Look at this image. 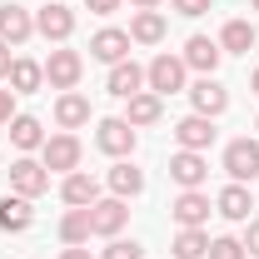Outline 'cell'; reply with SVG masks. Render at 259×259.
I'll use <instances>...</instances> for the list:
<instances>
[{
    "instance_id": "9c48e42d",
    "label": "cell",
    "mask_w": 259,
    "mask_h": 259,
    "mask_svg": "<svg viewBox=\"0 0 259 259\" xmlns=\"http://www.w3.org/2000/svg\"><path fill=\"white\" fill-rule=\"evenodd\" d=\"M125 225H130V204H125V199H115V194H110V199H95V204H90V234L115 239Z\"/></svg>"
},
{
    "instance_id": "484cf974",
    "label": "cell",
    "mask_w": 259,
    "mask_h": 259,
    "mask_svg": "<svg viewBox=\"0 0 259 259\" xmlns=\"http://www.w3.org/2000/svg\"><path fill=\"white\" fill-rule=\"evenodd\" d=\"M10 145H15L20 155L40 150V145H45V125H40L35 115H15V120H10Z\"/></svg>"
},
{
    "instance_id": "52a82bcc",
    "label": "cell",
    "mask_w": 259,
    "mask_h": 259,
    "mask_svg": "<svg viewBox=\"0 0 259 259\" xmlns=\"http://www.w3.org/2000/svg\"><path fill=\"white\" fill-rule=\"evenodd\" d=\"M50 190V169L30 155H20V160L10 164V194H25V199H40V194Z\"/></svg>"
},
{
    "instance_id": "7a4b0ae2",
    "label": "cell",
    "mask_w": 259,
    "mask_h": 259,
    "mask_svg": "<svg viewBox=\"0 0 259 259\" xmlns=\"http://www.w3.org/2000/svg\"><path fill=\"white\" fill-rule=\"evenodd\" d=\"M80 155H85V145L60 130V135H45V145H40V164L50 169V175H75L80 169Z\"/></svg>"
},
{
    "instance_id": "83f0119b",
    "label": "cell",
    "mask_w": 259,
    "mask_h": 259,
    "mask_svg": "<svg viewBox=\"0 0 259 259\" xmlns=\"http://www.w3.org/2000/svg\"><path fill=\"white\" fill-rule=\"evenodd\" d=\"M60 239L65 244H90V209H70L60 220Z\"/></svg>"
},
{
    "instance_id": "603a6c76",
    "label": "cell",
    "mask_w": 259,
    "mask_h": 259,
    "mask_svg": "<svg viewBox=\"0 0 259 259\" xmlns=\"http://www.w3.org/2000/svg\"><path fill=\"white\" fill-rule=\"evenodd\" d=\"M160 115H164V100L155 95V90H140V95L125 100V120L135 130H140V125H160Z\"/></svg>"
},
{
    "instance_id": "f35d334b",
    "label": "cell",
    "mask_w": 259,
    "mask_h": 259,
    "mask_svg": "<svg viewBox=\"0 0 259 259\" xmlns=\"http://www.w3.org/2000/svg\"><path fill=\"white\" fill-rule=\"evenodd\" d=\"M249 10H254V15H259V0H249Z\"/></svg>"
},
{
    "instance_id": "4316f807",
    "label": "cell",
    "mask_w": 259,
    "mask_h": 259,
    "mask_svg": "<svg viewBox=\"0 0 259 259\" xmlns=\"http://www.w3.org/2000/svg\"><path fill=\"white\" fill-rule=\"evenodd\" d=\"M169 249H175V259H204L209 254V234L204 229H180Z\"/></svg>"
},
{
    "instance_id": "7c38bea8",
    "label": "cell",
    "mask_w": 259,
    "mask_h": 259,
    "mask_svg": "<svg viewBox=\"0 0 259 259\" xmlns=\"http://www.w3.org/2000/svg\"><path fill=\"white\" fill-rule=\"evenodd\" d=\"M214 135H220V130H214L209 115H185V120L175 125V145H180V150H199V155H204V150L214 145Z\"/></svg>"
},
{
    "instance_id": "e575fe53",
    "label": "cell",
    "mask_w": 259,
    "mask_h": 259,
    "mask_svg": "<svg viewBox=\"0 0 259 259\" xmlns=\"http://www.w3.org/2000/svg\"><path fill=\"white\" fill-rule=\"evenodd\" d=\"M10 65H15V55H10V45L0 40V85H5V75H10Z\"/></svg>"
},
{
    "instance_id": "6da1fadb",
    "label": "cell",
    "mask_w": 259,
    "mask_h": 259,
    "mask_svg": "<svg viewBox=\"0 0 259 259\" xmlns=\"http://www.w3.org/2000/svg\"><path fill=\"white\" fill-rule=\"evenodd\" d=\"M185 75H190V65L180 60V55H155V60L145 65V90H155V95H180V90H190L185 85Z\"/></svg>"
},
{
    "instance_id": "277c9868",
    "label": "cell",
    "mask_w": 259,
    "mask_h": 259,
    "mask_svg": "<svg viewBox=\"0 0 259 259\" xmlns=\"http://www.w3.org/2000/svg\"><path fill=\"white\" fill-rule=\"evenodd\" d=\"M225 175L234 180V185L259 180V140H254V135H239V140L225 145Z\"/></svg>"
},
{
    "instance_id": "7402d4cb",
    "label": "cell",
    "mask_w": 259,
    "mask_h": 259,
    "mask_svg": "<svg viewBox=\"0 0 259 259\" xmlns=\"http://www.w3.org/2000/svg\"><path fill=\"white\" fill-rule=\"evenodd\" d=\"M105 185L115 199H135V194H145V169H135L130 160H115V169L105 175Z\"/></svg>"
},
{
    "instance_id": "f546056e",
    "label": "cell",
    "mask_w": 259,
    "mask_h": 259,
    "mask_svg": "<svg viewBox=\"0 0 259 259\" xmlns=\"http://www.w3.org/2000/svg\"><path fill=\"white\" fill-rule=\"evenodd\" d=\"M100 259H145V249H140L135 239H120V234H115V239L100 249Z\"/></svg>"
},
{
    "instance_id": "5bb4252c",
    "label": "cell",
    "mask_w": 259,
    "mask_h": 259,
    "mask_svg": "<svg viewBox=\"0 0 259 259\" xmlns=\"http://www.w3.org/2000/svg\"><path fill=\"white\" fill-rule=\"evenodd\" d=\"M30 35H35V15L25 10V5H15V0H10V5H0V40H5L10 50H15V45H25Z\"/></svg>"
},
{
    "instance_id": "e0dca14e",
    "label": "cell",
    "mask_w": 259,
    "mask_h": 259,
    "mask_svg": "<svg viewBox=\"0 0 259 259\" xmlns=\"http://www.w3.org/2000/svg\"><path fill=\"white\" fill-rule=\"evenodd\" d=\"M214 209H220L225 220H234V225H244V220H254V194L229 180L225 190H220V199H214Z\"/></svg>"
},
{
    "instance_id": "44dd1931",
    "label": "cell",
    "mask_w": 259,
    "mask_h": 259,
    "mask_svg": "<svg viewBox=\"0 0 259 259\" xmlns=\"http://www.w3.org/2000/svg\"><path fill=\"white\" fill-rule=\"evenodd\" d=\"M35 225V209L25 194H0V229L5 234H25Z\"/></svg>"
},
{
    "instance_id": "8d00e7d4",
    "label": "cell",
    "mask_w": 259,
    "mask_h": 259,
    "mask_svg": "<svg viewBox=\"0 0 259 259\" xmlns=\"http://www.w3.org/2000/svg\"><path fill=\"white\" fill-rule=\"evenodd\" d=\"M130 5H135V10H160L164 0H130Z\"/></svg>"
},
{
    "instance_id": "9a60e30c",
    "label": "cell",
    "mask_w": 259,
    "mask_h": 259,
    "mask_svg": "<svg viewBox=\"0 0 259 259\" xmlns=\"http://www.w3.org/2000/svg\"><path fill=\"white\" fill-rule=\"evenodd\" d=\"M180 60L190 65V70H199V75H214V70H220V60H225V50H220V40H209V35H190Z\"/></svg>"
},
{
    "instance_id": "d4e9b609",
    "label": "cell",
    "mask_w": 259,
    "mask_h": 259,
    "mask_svg": "<svg viewBox=\"0 0 259 259\" xmlns=\"http://www.w3.org/2000/svg\"><path fill=\"white\" fill-rule=\"evenodd\" d=\"M130 40L135 45H160L164 40V15L160 10H135L130 15Z\"/></svg>"
},
{
    "instance_id": "d6986e66",
    "label": "cell",
    "mask_w": 259,
    "mask_h": 259,
    "mask_svg": "<svg viewBox=\"0 0 259 259\" xmlns=\"http://www.w3.org/2000/svg\"><path fill=\"white\" fill-rule=\"evenodd\" d=\"M60 199L70 204V209H90V204L100 199V180H95V175H85V169H75V175H65Z\"/></svg>"
},
{
    "instance_id": "8992f818",
    "label": "cell",
    "mask_w": 259,
    "mask_h": 259,
    "mask_svg": "<svg viewBox=\"0 0 259 259\" xmlns=\"http://www.w3.org/2000/svg\"><path fill=\"white\" fill-rule=\"evenodd\" d=\"M35 35H45L50 45H65V40L75 35V10H70L65 0L40 5V10H35Z\"/></svg>"
},
{
    "instance_id": "ffe728a7",
    "label": "cell",
    "mask_w": 259,
    "mask_h": 259,
    "mask_svg": "<svg viewBox=\"0 0 259 259\" xmlns=\"http://www.w3.org/2000/svg\"><path fill=\"white\" fill-rule=\"evenodd\" d=\"M55 125H60V130L90 125V95H80V90H60V100H55Z\"/></svg>"
},
{
    "instance_id": "2e32d148",
    "label": "cell",
    "mask_w": 259,
    "mask_h": 259,
    "mask_svg": "<svg viewBox=\"0 0 259 259\" xmlns=\"http://www.w3.org/2000/svg\"><path fill=\"white\" fill-rule=\"evenodd\" d=\"M5 85H10L15 95H35V90H45V60H25V55H15Z\"/></svg>"
},
{
    "instance_id": "5b68a950",
    "label": "cell",
    "mask_w": 259,
    "mask_h": 259,
    "mask_svg": "<svg viewBox=\"0 0 259 259\" xmlns=\"http://www.w3.org/2000/svg\"><path fill=\"white\" fill-rule=\"evenodd\" d=\"M80 75H85V55H80V50L55 45V50H50V60H45V85H50V90H75V85H80Z\"/></svg>"
},
{
    "instance_id": "cb8c5ba5",
    "label": "cell",
    "mask_w": 259,
    "mask_h": 259,
    "mask_svg": "<svg viewBox=\"0 0 259 259\" xmlns=\"http://www.w3.org/2000/svg\"><path fill=\"white\" fill-rule=\"evenodd\" d=\"M254 40H259V30L249 25V20H225V30H220V50H225V55H249Z\"/></svg>"
},
{
    "instance_id": "ba28073f",
    "label": "cell",
    "mask_w": 259,
    "mask_h": 259,
    "mask_svg": "<svg viewBox=\"0 0 259 259\" xmlns=\"http://www.w3.org/2000/svg\"><path fill=\"white\" fill-rule=\"evenodd\" d=\"M185 95H190L194 115H209V120H220V115L229 110V90L220 85V80H214V75H199V80H194Z\"/></svg>"
},
{
    "instance_id": "4fadbf2b",
    "label": "cell",
    "mask_w": 259,
    "mask_h": 259,
    "mask_svg": "<svg viewBox=\"0 0 259 259\" xmlns=\"http://www.w3.org/2000/svg\"><path fill=\"white\" fill-rule=\"evenodd\" d=\"M169 214H175L180 229H204V220H209V194L204 190H180V199L169 204Z\"/></svg>"
},
{
    "instance_id": "ac0fdd59",
    "label": "cell",
    "mask_w": 259,
    "mask_h": 259,
    "mask_svg": "<svg viewBox=\"0 0 259 259\" xmlns=\"http://www.w3.org/2000/svg\"><path fill=\"white\" fill-rule=\"evenodd\" d=\"M105 90L115 100H130V95H140L145 90V70L135 60H120V65H110V75H105Z\"/></svg>"
},
{
    "instance_id": "d6a6232c",
    "label": "cell",
    "mask_w": 259,
    "mask_h": 259,
    "mask_svg": "<svg viewBox=\"0 0 259 259\" xmlns=\"http://www.w3.org/2000/svg\"><path fill=\"white\" fill-rule=\"evenodd\" d=\"M239 244H244V254L259 259V220H244V239H239Z\"/></svg>"
},
{
    "instance_id": "d590c367",
    "label": "cell",
    "mask_w": 259,
    "mask_h": 259,
    "mask_svg": "<svg viewBox=\"0 0 259 259\" xmlns=\"http://www.w3.org/2000/svg\"><path fill=\"white\" fill-rule=\"evenodd\" d=\"M60 259H90V249H85V244H65Z\"/></svg>"
},
{
    "instance_id": "836d02e7",
    "label": "cell",
    "mask_w": 259,
    "mask_h": 259,
    "mask_svg": "<svg viewBox=\"0 0 259 259\" xmlns=\"http://www.w3.org/2000/svg\"><path fill=\"white\" fill-rule=\"evenodd\" d=\"M85 5H90L95 15H115V10H120V0H85Z\"/></svg>"
},
{
    "instance_id": "30bf717a",
    "label": "cell",
    "mask_w": 259,
    "mask_h": 259,
    "mask_svg": "<svg viewBox=\"0 0 259 259\" xmlns=\"http://www.w3.org/2000/svg\"><path fill=\"white\" fill-rule=\"evenodd\" d=\"M169 180H175L180 190H199V185L209 180V160H204L199 150H175V155H169Z\"/></svg>"
},
{
    "instance_id": "4dcf8cb0",
    "label": "cell",
    "mask_w": 259,
    "mask_h": 259,
    "mask_svg": "<svg viewBox=\"0 0 259 259\" xmlns=\"http://www.w3.org/2000/svg\"><path fill=\"white\" fill-rule=\"evenodd\" d=\"M175 5V15H185V20H199L204 10H209V0H169Z\"/></svg>"
},
{
    "instance_id": "1f68e13d",
    "label": "cell",
    "mask_w": 259,
    "mask_h": 259,
    "mask_svg": "<svg viewBox=\"0 0 259 259\" xmlns=\"http://www.w3.org/2000/svg\"><path fill=\"white\" fill-rule=\"evenodd\" d=\"M15 115H20V110H15V90H10V85H0V125H10Z\"/></svg>"
},
{
    "instance_id": "3957f363",
    "label": "cell",
    "mask_w": 259,
    "mask_h": 259,
    "mask_svg": "<svg viewBox=\"0 0 259 259\" xmlns=\"http://www.w3.org/2000/svg\"><path fill=\"white\" fill-rule=\"evenodd\" d=\"M95 145L110 155V160H130L135 145H140V135H135V125H130L125 115H110V120L95 125Z\"/></svg>"
},
{
    "instance_id": "f1b7e54d",
    "label": "cell",
    "mask_w": 259,
    "mask_h": 259,
    "mask_svg": "<svg viewBox=\"0 0 259 259\" xmlns=\"http://www.w3.org/2000/svg\"><path fill=\"white\" fill-rule=\"evenodd\" d=\"M204 259H244V244L234 239V234H214L209 239V254Z\"/></svg>"
},
{
    "instance_id": "74e56055",
    "label": "cell",
    "mask_w": 259,
    "mask_h": 259,
    "mask_svg": "<svg viewBox=\"0 0 259 259\" xmlns=\"http://www.w3.org/2000/svg\"><path fill=\"white\" fill-rule=\"evenodd\" d=\"M249 90H254V95H259V70H254V75H249Z\"/></svg>"
},
{
    "instance_id": "8fae6325",
    "label": "cell",
    "mask_w": 259,
    "mask_h": 259,
    "mask_svg": "<svg viewBox=\"0 0 259 259\" xmlns=\"http://www.w3.org/2000/svg\"><path fill=\"white\" fill-rule=\"evenodd\" d=\"M130 30H115V25H105V30H95L90 35V55H95L100 65H120V60H130Z\"/></svg>"
},
{
    "instance_id": "ab89813d",
    "label": "cell",
    "mask_w": 259,
    "mask_h": 259,
    "mask_svg": "<svg viewBox=\"0 0 259 259\" xmlns=\"http://www.w3.org/2000/svg\"><path fill=\"white\" fill-rule=\"evenodd\" d=\"M254 130H259V120H254Z\"/></svg>"
}]
</instances>
